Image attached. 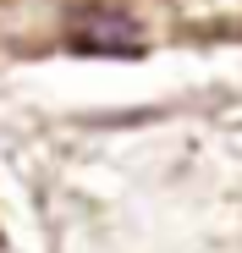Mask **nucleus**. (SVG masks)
Segmentation results:
<instances>
[{
    "label": "nucleus",
    "instance_id": "obj_1",
    "mask_svg": "<svg viewBox=\"0 0 242 253\" xmlns=\"http://www.w3.org/2000/svg\"><path fill=\"white\" fill-rule=\"evenodd\" d=\"M66 44L83 55H143V28L127 11H77Z\"/></svg>",
    "mask_w": 242,
    "mask_h": 253
}]
</instances>
